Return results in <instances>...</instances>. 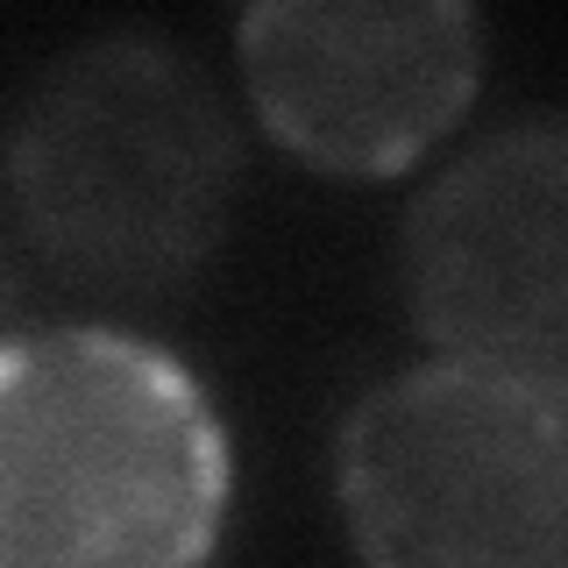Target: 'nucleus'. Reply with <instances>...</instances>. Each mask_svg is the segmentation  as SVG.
<instances>
[{"label":"nucleus","mask_w":568,"mask_h":568,"mask_svg":"<svg viewBox=\"0 0 568 568\" xmlns=\"http://www.w3.org/2000/svg\"><path fill=\"white\" fill-rule=\"evenodd\" d=\"M484 29L455 0H271L242 14V79L263 129L320 171H405L455 129Z\"/></svg>","instance_id":"nucleus-5"},{"label":"nucleus","mask_w":568,"mask_h":568,"mask_svg":"<svg viewBox=\"0 0 568 568\" xmlns=\"http://www.w3.org/2000/svg\"><path fill=\"white\" fill-rule=\"evenodd\" d=\"M398 271L440 363L568 413V121H519L455 156L405 213Z\"/></svg>","instance_id":"nucleus-4"},{"label":"nucleus","mask_w":568,"mask_h":568,"mask_svg":"<svg viewBox=\"0 0 568 568\" xmlns=\"http://www.w3.org/2000/svg\"><path fill=\"white\" fill-rule=\"evenodd\" d=\"M334 484L363 568H568V413L469 363L363 390Z\"/></svg>","instance_id":"nucleus-3"},{"label":"nucleus","mask_w":568,"mask_h":568,"mask_svg":"<svg viewBox=\"0 0 568 568\" xmlns=\"http://www.w3.org/2000/svg\"><path fill=\"white\" fill-rule=\"evenodd\" d=\"M14 227L93 292H156L213 248L235 129L206 71L150 36H106L36 79L8 150Z\"/></svg>","instance_id":"nucleus-2"},{"label":"nucleus","mask_w":568,"mask_h":568,"mask_svg":"<svg viewBox=\"0 0 568 568\" xmlns=\"http://www.w3.org/2000/svg\"><path fill=\"white\" fill-rule=\"evenodd\" d=\"M227 511V434L185 363L121 327H43L0 355V568H200Z\"/></svg>","instance_id":"nucleus-1"}]
</instances>
